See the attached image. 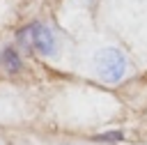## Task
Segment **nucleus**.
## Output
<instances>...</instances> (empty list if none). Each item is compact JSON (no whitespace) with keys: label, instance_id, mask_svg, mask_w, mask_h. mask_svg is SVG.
<instances>
[{"label":"nucleus","instance_id":"nucleus-2","mask_svg":"<svg viewBox=\"0 0 147 145\" xmlns=\"http://www.w3.org/2000/svg\"><path fill=\"white\" fill-rule=\"evenodd\" d=\"M14 44L23 53H32V55L48 60V62H57L67 55L64 35L41 18H34V21H28L25 25H21L16 30Z\"/></svg>","mask_w":147,"mask_h":145},{"label":"nucleus","instance_id":"nucleus-1","mask_svg":"<svg viewBox=\"0 0 147 145\" xmlns=\"http://www.w3.org/2000/svg\"><path fill=\"white\" fill-rule=\"evenodd\" d=\"M80 71L103 85H119L136 74V67L126 48L113 41H99L83 55Z\"/></svg>","mask_w":147,"mask_h":145},{"label":"nucleus","instance_id":"nucleus-5","mask_svg":"<svg viewBox=\"0 0 147 145\" xmlns=\"http://www.w3.org/2000/svg\"><path fill=\"white\" fill-rule=\"evenodd\" d=\"M0 145H11L9 136H7V133H2V131H0Z\"/></svg>","mask_w":147,"mask_h":145},{"label":"nucleus","instance_id":"nucleus-3","mask_svg":"<svg viewBox=\"0 0 147 145\" xmlns=\"http://www.w3.org/2000/svg\"><path fill=\"white\" fill-rule=\"evenodd\" d=\"M11 145H110V143H94L83 138H67V136H51L39 131H16L9 133Z\"/></svg>","mask_w":147,"mask_h":145},{"label":"nucleus","instance_id":"nucleus-4","mask_svg":"<svg viewBox=\"0 0 147 145\" xmlns=\"http://www.w3.org/2000/svg\"><path fill=\"white\" fill-rule=\"evenodd\" d=\"M0 67L7 74H18L23 69V51L16 44H5L0 48Z\"/></svg>","mask_w":147,"mask_h":145}]
</instances>
